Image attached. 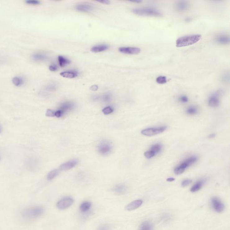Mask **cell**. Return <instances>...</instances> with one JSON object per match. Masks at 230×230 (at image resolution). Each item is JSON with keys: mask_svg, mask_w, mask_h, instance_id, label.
<instances>
[{"mask_svg": "<svg viewBox=\"0 0 230 230\" xmlns=\"http://www.w3.org/2000/svg\"><path fill=\"white\" fill-rule=\"evenodd\" d=\"M212 205L214 210L218 213H221L224 210V205L219 198L213 197L211 199Z\"/></svg>", "mask_w": 230, "mask_h": 230, "instance_id": "ba28073f", "label": "cell"}, {"mask_svg": "<svg viewBox=\"0 0 230 230\" xmlns=\"http://www.w3.org/2000/svg\"><path fill=\"white\" fill-rule=\"evenodd\" d=\"M92 204L89 201L84 202L82 203L80 206V210L82 213H86L90 210Z\"/></svg>", "mask_w": 230, "mask_h": 230, "instance_id": "7402d4cb", "label": "cell"}, {"mask_svg": "<svg viewBox=\"0 0 230 230\" xmlns=\"http://www.w3.org/2000/svg\"><path fill=\"white\" fill-rule=\"evenodd\" d=\"M144 156L147 159H151L154 157L156 155V154L152 151L150 150L145 152L144 154Z\"/></svg>", "mask_w": 230, "mask_h": 230, "instance_id": "d6a6232c", "label": "cell"}, {"mask_svg": "<svg viewBox=\"0 0 230 230\" xmlns=\"http://www.w3.org/2000/svg\"><path fill=\"white\" fill-rule=\"evenodd\" d=\"M220 94V92L218 91L210 96L208 101V105L210 107H216L219 106L220 103V100L219 98Z\"/></svg>", "mask_w": 230, "mask_h": 230, "instance_id": "9c48e42d", "label": "cell"}, {"mask_svg": "<svg viewBox=\"0 0 230 230\" xmlns=\"http://www.w3.org/2000/svg\"><path fill=\"white\" fill-rule=\"evenodd\" d=\"M133 13L137 16L144 17H161L162 14L158 10L152 8H138L133 9Z\"/></svg>", "mask_w": 230, "mask_h": 230, "instance_id": "7a4b0ae2", "label": "cell"}, {"mask_svg": "<svg viewBox=\"0 0 230 230\" xmlns=\"http://www.w3.org/2000/svg\"><path fill=\"white\" fill-rule=\"evenodd\" d=\"M142 201L141 200H137L131 202L129 204L125 207V209L127 210L131 211L134 210L141 206L142 204Z\"/></svg>", "mask_w": 230, "mask_h": 230, "instance_id": "9a60e30c", "label": "cell"}, {"mask_svg": "<svg viewBox=\"0 0 230 230\" xmlns=\"http://www.w3.org/2000/svg\"><path fill=\"white\" fill-rule=\"evenodd\" d=\"M167 81V78L165 76H159L156 79V82L159 84H165Z\"/></svg>", "mask_w": 230, "mask_h": 230, "instance_id": "f546056e", "label": "cell"}, {"mask_svg": "<svg viewBox=\"0 0 230 230\" xmlns=\"http://www.w3.org/2000/svg\"><path fill=\"white\" fill-rule=\"evenodd\" d=\"M128 187L123 184H119L115 185L113 188V191L116 194L121 195L125 194L128 191Z\"/></svg>", "mask_w": 230, "mask_h": 230, "instance_id": "5bb4252c", "label": "cell"}, {"mask_svg": "<svg viewBox=\"0 0 230 230\" xmlns=\"http://www.w3.org/2000/svg\"><path fill=\"white\" fill-rule=\"evenodd\" d=\"M192 180L191 179H186L183 181L182 183V186L183 187H185L189 185L190 184L192 183Z\"/></svg>", "mask_w": 230, "mask_h": 230, "instance_id": "d590c367", "label": "cell"}, {"mask_svg": "<svg viewBox=\"0 0 230 230\" xmlns=\"http://www.w3.org/2000/svg\"><path fill=\"white\" fill-rule=\"evenodd\" d=\"M44 212V209L43 207H32L25 210L22 215L25 219H32L42 215Z\"/></svg>", "mask_w": 230, "mask_h": 230, "instance_id": "3957f363", "label": "cell"}, {"mask_svg": "<svg viewBox=\"0 0 230 230\" xmlns=\"http://www.w3.org/2000/svg\"><path fill=\"white\" fill-rule=\"evenodd\" d=\"M78 163L77 159H73L69 160L68 162L64 163L60 166L59 169L60 171H67L73 168L76 166Z\"/></svg>", "mask_w": 230, "mask_h": 230, "instance_id": "7c38bea8", "label": "cell"}, {"mask_svg": "<svg viewBox=\"0 0 230 230\" xmlns=\"http://www.w3.org/2000/svg\"><path fill=\"white\" fill-rule=\"evenodd\" d=\"M111 99V94H109V93H107L105 94L102 96V100H103V102H108L110 101Z\"/></svg>", "mask_w": 230, "mask_h": 230, "instance_id": "836d02e7", "label": "cell"}, {"mask_svg": "<svg viewBox=\"0 0 230 230\" xmlns=\"http://www.w3.org/2000/svg\"><path fill=\"white\" fill-rule=\"evenodd\" d=\"M167 128V126L146 129L142 130L141 133L142 135L147 136H152L156 134L162 133Z\"/></svg>", "mask_w": 230, "mask_h": 230, "instance_id": "5b68a950", "label": "cell"}, {"mask_svg": "<svg viewBox=\"0 0 230 230\" xmlns=\"http://www.w3.org/2000/svg\"><path fill=\"white\" fill-rule=\"evenodd\" d=\"M58 61H59L60 66L62 68L65 67L71 63L70 60L63 56H59L58 57Z\"/></svg>", "mask_w": 230, "mask_h": 230, "instance_id": "cb8c5ba5", "label": "cell"}, {"mask_svg": "<svg viewBox=\"0 0 230 230\" xmlns=\"http://www.w3.org/2000/svg\"><path fill=\"white\" fill-rule=\"evenodd\" d=\"M98 86L97 85H93L92 86H90V90H92V91H97L98 90Z\"/></svg>", "mask_w": 230, "mask_h": 230, "instance_id": "b9f144b4", "label": "cell"}, {"mask_svg": "<svg viewBox=\"0 0 230 230\" xmlns=\"http://www.w3.org/2000/svg\"><path fill=\"white\" fill-rule=\"evenodd\" d=\"M25 2L27 5H31V6H37L41 4V2L38 0H27L25 1Z\"/></svg>", "mask_w": 230, "mask_h": 230, "instance_id": "4dcf8cb0", "label": "cell"}, {"mask_svg": "<svg viewBox=\"0 0 230 230\" xmlns=\"http://www.w3.org/2000/svg\"><path fill=\"white\" fill-rule=\"evenodd\" d=\"M12 82L15 86H20L24 83V80L21 77H15L12 79Z\"/></svg>", "mask_w": 230, "mask_h": 230, "instance_id": "d4e9b609", "label": "cell"}, {"mask_svg": "<svg viewBox=\"0 0 230 230\" xmlns=\"http://www.w3.org/2000/svg\"><path fill=\"white\" fill-rule=\"evenodd\" d=\"M98 2L101 3L103 4L109 5L110 4V2L108 0H102V1H98Z\"/></svg>", "mask_w": 230, "mask_h": 230, "instance_id": "7bdbcfd3", "label": "cell"}, {"mask_svg": "<svg viewBox=\"0 0 230 230\" xmlns=\"http://www.w3.org/2000/svg\"><path fill=\"white\" fill-rule=\"evenodd\" d=\"M222 80L223 81H225V82H228L229 81V74H224L223 75V77H222Z\"/></svg>", "mask_w": 230, "mask_h": 230, "instance_id": "ab89813d", "label": "cell"}, {"mask_svg": "<svg viewBox=\"0 0 230 230\" xmlns=\"http://www.w3.org/2000/svg\"><path fill=\"white\" fill-rule=\"evenodd\" d=\"M186 112L190 115H194L197 114L198 112L197 108L195 106H192L188 107Z\"/></svg>", "mask_w": 230, "mask_h": 230, "instance_id": "4316f807", "label": "cell"}, {"mask_svg": "<svg viewBox=\"0 0 230 230\" xmlns=\"http://www.w3.org/2000/svg\"><path fill=\"white\" fill-rule=\"evenodd\" d=\"M32 59L35 61H43L47 60V56L43 53H36L32 55Z\"/></svg>", "mask_w": 230, "mask_h": 230, "instance_id": "ac0fdd59", "label": "cell"}, {"mask_svg": "<svg viewBox=\"0 0 230 230\" xmlns=\"http://www.w3.org/2000/svg\"><path fill=\"white\" fill-rule=\"evenodd\" d=\"M59 173V170L57 169H55L51 171L47 175V179L48 180H51L54 179L58 175Z\"/></svg>", "mask_w": 230, "mask_h": 230, "instance_id": "484cf974", "label": "cell"}, {"mask_svg": "<svg viewBox=\"0 0 230 230\" xmlns=\"http://www.w3.org/2000/svg\"><path fill=\"white\" fill-rule=\"evenodd\" d=\"M162 149V146L160 144H155L151 146L150 148V150L152 151L155 152L156 155L159 153Z\"/></svg>", "mask_w": 230, "mask_h": 230, "instance_id": "83f0119b", "label": "cell"}, {"mask_svg": "<svg viewBox=\"0 0 230 230\" xmlns=\"http://www.w3.org/2000/svg\"><path fill=\"white\" fill-rule=\"evenodd\" d=\"M98 230H111V228L110 226L107 225H103L99 227Z\"/></svg>", "mask_w": 230, "mask_h": 230, "instance_id": "f35d334b", "label": "cell"}, {"mask_svg": "<svg viewBox=\"0 0 230 230\" xmlns=\"http://www.w3.org/2000/svg\"><path fill=\"white\" fill-rule=\"evenodd\" d=\"M74 202V200L71 197H65L62 199L57 203V208L60 210H64L70 207Z\"/></svg>", "mask_w": 230, "mask_h": 230, "instance_id": "52a82bcc", "label": "cell"}, {"mask_svg": "<svg viewBox=\"0 0 230 230\" xmlns=\"http://www.w3.org/2000/svg\"><path fill=\"white\" fill-rule=\"evenodd\" d=\"M174 180L175 178H169L166 179L167 181L169 182H172L174 181Z\"/></svg>", "mask_w": 230, "mask_h": 230, "instance_id": "ee69618b", "label": "cell"}, {"mask_svg": "<svg viewBox=\"0 0 230 230\" xmlns=\"http://www.w3.org/2000/svg\"><path fill=\"white\" fill-rule=\"evenodd\" d=\"M185 170L186 169H184L181 166V165H178L175 168L174 173L176 175L181 174L183 173Z\"/></svg>", "mask_w": 230, "mask_h": 230, "instance_id": "f1b7e54d", "label": "cell"}, {"mask_svg": "<svg viewBox=\"0 0 230 230\" xmlns=\"http://www.w3.org/2000/svg\"><path fill=\"white\" fill-rule=\"evenodd\" d=\"M201 38V35L200 34H192L183 36L177 40L176 46L181 48L192 46L200 41Z\"/></svg>", "mask_w": 230, "mask_h": 230, "instance_id": "6da1fadb", "label": "cell"}, {"mask_svg": "<svg viewBox=\"0 0 230 230\" xmlns=\"http://www.w3.org/2000/svg\"><path fill=\"white\" fill-rule=\"evenodd\" d=\"M139 230H153V227L150 222L145 221L139 227Z\"/></svg>", "mask_w": 230, "mask_h": 230, "instance_id": "603a6c76", "label": "cell"}, {"mask_svg": "<svg viewBox=\"0 0 230 230\" xmlns=\"http://www.w3.org/2000/svg\"><path fill=\"white\" fill-rule=\"evenodd\" d=\"M216 43L221 45H228L230 43V37L229 35L221 34L216 37L215 39Z\"/></svg>", "mask_w": 230, "mask_h": 230, "instance_id": "4fadbf2b", "label": "cell"}, {"mask_svg": "<svg viewBox=\"0 0 230 230\" xmlns=\"http://www.w3.org/2000/svg\"><path fill=\"white\" fill-rule=\"evenodd\" d=\"M205 182L204 180H201L197 182L191 188V192H196L199 191L205 183Z\"/></svg>", "mask_w": 230, "mask_h": 230, "instance_id": "44dd1931", "label": "cell"}, {"mask_svg": "<svg viewBox=\"0 0 230 230\" xmlns=\"http://www.w3.org/2000/svg\"><path fill=\"white\" fill-rule=\"evenodd\" d=\"M178 100L180 102H183V103H186L188 101V98L187 96L185 95H182V96H180L178 98Z\"/></svg>", "mask_w": 230, "mask_h": 230, "instance_id": "e575fe53", "label": "cell"}, {"mask_svg": "<svg viewBox=\"0 0 230 230\" xmlns=\"http://www.w3.org/2000/svg\"><path fill=\"white\" fill-rule=\"evenodd\" d=\"M49 68L51 72H56L58 70V67L56 65H51L50 66Z\"/></svg>", "mask_w": 230, "mask_h": 230, "instance_id": "60d3db41", "label": "cell"}, {"mask_svg": "<svg viewBox=\"0 0 230 230\" xmlns=\"http://www.w3.org/2000/svg\"><path fill=\"white\" fill-rule=\"evenodd\" d=\"M119 51L128 55H137L141 52L140 48L135 47H123L119 48Z\"/></svg>", "mask_w": 230, "mask_h": 230, "instance_id": "8fae6325", "label": "cell"}, {"mask_svg": "<svg viewBox=\"0 0 230 230\" xmlns=\"http://www.w3.org/2000/svg\"><path fill=\"white\" fill-rule=\"evenodd\" d=\"M190 4L187 1H177L174 4V8L176 11L184 13L187 11L190 8Z\"/></svg>", "mask_w": 230, "mask_h": 230, "instance_id": "8992f818", "label": "cell"}, {"mask_svg": "<svg viewBox=\"0 0 230 230\" xmlns=\"http://www.w3.org/2000/svg\"><path fill=\"white\" fill-rule=\"evenodd\" d=\"M112 150L111 143L108 141L102 140L98 146V151L99 154L103 156H107L111 153Z\"/></svg>", "mask_w": 230, "mask_h": 230, "instance_id": "277c9868", "label": "cell"}, {"mask_svg": "<svg viewBox=\"0 0 230 230\" xmlns=\"http://www.w3.org/2000/svg\"><path fill=\"white\" fill-rule=\"evenodd\" d=\"M215 136V134H214V133H212V134H210V135H209V137L210 138H214Z\"/></svg>", "mask_w": 230, "mask_h": 230, "instance_id": "f6af8a7d", "label": "cell"}, {"mask_svg": "<svg viewBox=\"0 0 230 230\" xmlns=\"http://www.w3.org/2000/svg\"><path fill=\"white\" fill-rule=\"evenodd\" d=\"M46 115L48 117H54L55 116V112L51 109H48L46 112Z\"/></svg>", "mask_w": 230, "mask_h": 230, "instance_id": "8d00e7d4", "label": "cell"}, {"mask_svg": "<svg viewBox=\"0 0 230 230\" xmlns=\"http://www.w3.org/2000/svg\"><path fill=\"white\" fill-rule=\"evenodd\" d=\"M94 9L92 6L88 4H79L76 7V9L79 11L89 12Z\"/></svg>", "mask_w": 230, "mask_h": 230, "instance_id": "e0dca14e", "label": "cell"}, {"mask_svg": "<svg viewBox=\"0 0 230 230\" xmlns=\"http://www.w3.org/2000/svg\"><path fill=\"white\" fill-rule=\"evenodd\" d=\"M109 47L106 45H100L98 46H94L91 48L90 51L94 53H98L102 51H107L108 50Z\"/></svg>", "mask_w": 230, "mask_h": 230, "instance_id": "ffe728a7", "label": "cell"}, {"mask_svg": "<svg viewBox=\"0 0 230 230\" xmlns=\"http://www.w3.org/2000/svg\"><path fill=\"white\" fill-rule=\"evenodd\" d=\"M197 160V157L196 156H192L190 157L187 158L184 161L181 163V164L185 168H187L188 167L191 166L194 164L195 163Z\"/></svg>", "mask_w": 230, "mask_h": 230, "instance_id": "2e32d148", "label": "cell"}, {"mask_svg": "<svg viewBox=\"0 0 230 230\" xmlns=\"http://www.w3.org/2000/svg\"><path fill=\"white\" fill-rule=\"evenodd\" d=\"M1 128H0V133H1Z\"/></svg>", "mask_w": 230, "mask_h": 230, "instance_id": "bcb514c9", "label": "cell"}, {"mask_svg": "<svg viewBox=\"0 0 230 230\" xmlns=\"http://www.w3.org/2000/svg\"><path fill=\"white\" fill-rule=\"evenodd\" d=\"M60 76L64 78H74L77 77L78 76V73L75 71H66V72H62L60 73Z\"/></svg>", "mask_w": 230, "mask_h": 230, "instance_id": "d6986e66", "label": "cell"}, {"mask_svg": "<svg viewBox=\"0 0 230 230\" xmlns=\"http://www.w3.org/2000/svg\"><path fill=\"white\" fill-rule=\"evenodd\" d=\"M113 109L111 107H107L102 109V111L105 115H109L113 112Z\"/></svg>", "mask_w": 230, "mask_h": 230, "instance_id": "1f68e13d", "label": "cell"}, {"mask_svg": "<svg viewBox=\"0 0 230 230\" xmlns=\"http://www.w3.org/2000/svg\"><path fill=\"white\" fill-rule=\"evenodd\" d=\"M75 107L74 103L71 102H63L60 105V109L58 111H60L61 116L66 114L67 112L73 110Z\"/></svg>", "mask_w": 230, "mask_h": 230, "instance_id": "30bf717a", "label": "cell"}, {"mask_svg": "<svg viewBox=\"0 0 230 230\" xmlns=\"http://www.w3.org/2000/svg\"><path fill=\"white\" fill-rule=\"evenodd\" d=\"M56 87L57 86L55 84H50L47 86V89L49 91H54V90H56Z\"/></svg>", "mask_w": 230, "mask_h": 230, "instance_id": "74e56055", "label": "cell"}]
</instances>
